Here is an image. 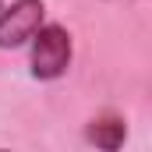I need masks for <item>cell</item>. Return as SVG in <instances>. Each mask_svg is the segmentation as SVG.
I'll return each instance as SVG.
<instances>
[{
	"label": "cell",
	"mask_w": 152,
	"mask_h": 152,
	"mask_svg": "<svg viewBox=\"0 0 152 152\" xmlns=\"http://www.w3.org/2000/svg\"><path fill=\"white\" fill-rule=\"evenodd\" d=\"M32 42V75L36 78H60L71 64V36L60 25H42Z\"/></svg>",
	"instance_id": "6da1fadb"
},
{
	"label": "cell",
	"mask_w": 152,
	"mask_h": 152,
	"mask_svg": "<svg viewBox=\"0 0 152 152\" xmlns=\"http://www.w3.org/2000/svg\"><path fill=\"white\" fill-rule=\"evenodd\" d=\"M42 0H14L0 11V50H14L42 28Z\"/></svg>",
	"instance_id": "7a4b0ae2"
},
{
	"label": "cell",
	"mask_w": 152,
	"mask_h": 152,
	"mask_svg": "<svg viewBox=\"0 0 152 152\" xmlns=\"http://www.w3.org/2000/svg\"><path fill=\"white\" fill-rule=\"evenodd\" d=\"M88 142L96 145V149L103 152H117L124 145V138H127V124L124 120H117V117H99V120H92L88 124Z\"/></svg>",
	"instance_id": "3957f363"
},
{
	"label": "cell",
	"mask_w": 152,
	"mask_h": 152,
	"mask_svg": "<svg viewBox=\"0 0 152 152\" xmlns=\"http://www.w3.org/2000/svg\"><path fill=\"white\" fill-rule=\"evenodd\" d=\"M0 152H7V149H0Z\"/></svg>",
	"instance_id": "277c9868"
},
{
	"label": "cell",
	"mask_w": 152,
	"mask_h": 152,
	"mask_svg": "<svg viewBox=\"0 0 152 152\" xmlns=\"http://www.w3.org/2000/svg\"><path fill=\"white\" fill-rule=\"evenodd\" d=\"M0 11H4V7H0Z\"/></svg>",
	"instance_id": "5b68a950"
}]
</instances>
